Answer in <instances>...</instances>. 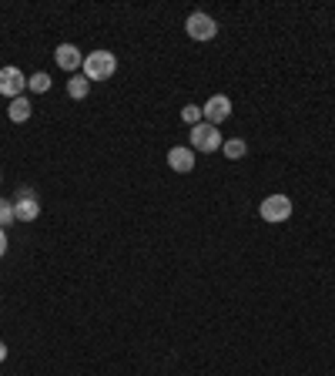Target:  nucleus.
<instances>
[{"mask_svg":"<svg viewBox=\"0 0 335 376\" xmlns=\"http://www.w3.org/2000/svg\"><path fill=\"white\" fill-rule=\"evenodd\" d=\"M81 71H84L88 81H108V77H114V71H117V57H114L111 51H91V54L84 57Z\"/></svg>","mask_w":335,"mask_h":376,"instance_id":"obj_1","label":"nucleus"},{"mask_svg":"<svg viewBox=\"0 0 335 376\" xmlns=\"http://www.w3.org/2000/svg\"><path fill=\"white\" fill-rule=\"evenodd\" d=\"M222 132L215 128V125H208V121H202V125H195L191 128V151H202V155H215V151L222 148Z\"/></svg>","mask_w":335,"mask_h":376,"instance_id":"obj_2","label":"nucleus"},{"mask_svg":"<svg viewBox=\"0 0 335 376\" xmlns=\"http://www.w3.org/2000/svg\"><path fill=\"white\" fill-rule=\"evenodd\" d=\"M259 215L265 222H272V226H281V222L292 219V198L288 195H268L259 205Z\"/></svg>","mask_w":335,"mask_h":376,"instance_id":"obj_3","label":"nucleus"},{"mask_svg":"<svg viewBox=\"0 0 335 376\" xmlns=\"http://www.w3.org/2000/svg\"><path fill=\"white\" fill-rule=\"evenodd\" d=\"M185 31H188V38H191V40H215V38H218V24H215V17L205 14V10L188 14Z\"/></svg>","mask_w":335,"mask_h":376,"instance_id":"obj_4","label":"nucleus"},{"mask_svg":"<svg viewBox=\"0 0 335 376\" xmlns=\"http://www.w3.org/2000/svg\"><path fill=\"white\" fill-rule=\"evenodd\" d=\"M24 91H27V77L20 75V68L14 64L0 68V94L14 101V97H24Z\"/></svg>","mask_w":335,"mask_h":376,"instance_id":"obj_5","label":"nucleus"},{"mask_svg":"<svg viewBox=\"0 0 335 376\" xmlns=\"http://www.w3.org/2000/svg\"><path fill=\"white\" fill-rule=\"evenodd\" d=\"M14 215H17V222H34L40 215V202L31 188H20L17 191V198H14Z\"/></svg>","mask_w":335,"mask_h":376,"instance_id":"obj_6","label":"nucleus"},{"mask_svg":"<svg viewBox=\"0 0 335 376\" xmlns=\"http://www.w3.org/2000/svg\"><path fill=\"white\" fill-rule=\"evenodd\" d=\"M202 111H205V121L208 125H222V121H228L231 118V101L224 97V94H211L205 104H202Z\"/></svg>","mask_w":335,"mask_h":376,"instance_id":"obj_7","label":"nucleus"},{"mask_svg":"<svg viewBox=\"0 0 335 376\" xmlns=\"http://www.w3.org/2000/svg\"><path fill=\"white\" fill-rule=\"evenodd\" d=\"M168 169L178 171V175H188V171H195V151L188 148V145H178V148L168 151Z\"/></svg>","mask_w":335,"mask_h":376,"instance_id":"obj_8","label":"nucleus"},{"mask_svg":"<svg viewBox=\"0 0 335 376\" xmlns=\"http://www.w3.org/2000/svg\"><path fill=\"white\" fill-rule=\"evenodd\" d=\"M54 61H57V68H64V71H77L84 64V54L77 51L74 44H57Z\"/></svg>","mask_w":335,"mask_h":376,"instance_id":"obj_9","label":"nucleus"},{"mask_svg":"<svg viewBox=\"0 0 335 376\" xmlns=\"http://www.w3.org/2000/svg\"><path fill=\"white\" fill-rule=\"evenodd\" d=\"M31 114H34V104H31L27 97H14V101H10V108H7V118H10L14 125H24Z\"/></svg>","mask_w":335,"mask_h":376,"instance_id":"obj_10","label":"nucleus"},{"mask_svg":"<svg viewBox=\"0 0 335 376\" xmlns=\"http://www.w3.org/2000/svg\"><path fill=\"white\" fill-rule=\"evenodd\" d=\"M222 155L228 158V162H242L245 155H248V145H245L242 138H228L222 145Z\"/></svg>","mask_w":335,"mask_h":376,"instance_id":"obj_11","label":"nucleus"},{"mask_svg":"<svg viewBox=\"0 0 335 376\" xmlns=\"http://www.w3.org/2000/svg\"><path fill=\"white\" fill-rule=\"evenodd\" d=\"M88 91H91V81H88L84 75H74L71 81H67V94H71L74 101H84V97H88Z\"/></svg>","mask_w":335,"mask_h":376,"instance_id":"obj_12","label":"nucleus"},{"mask_svg":"<svg viewBox=\"0 0 335 376\" xmlns=\"http://www.w3.org/2000/svg\"><path fill=\"white\" fill-rule=\"evenodd\" d=\"M27 91L47 94V91H51V75H47V71H38V75H31V77H27Z\"/></svg>","mask_w":335,"mask_h":376,"instance_id":"obj_13","label":"nucleus"},{"mask_svg":"<svg viewBox=\"0 0 335 376\" xmlns=\"http://www.w3.org/2000/svg\"><path fill=\"white\" fill-rule=\"evenodd\" d=\"M17 222V215H14V202H7L3 195H0V228H10Z\"/></svg>","mask_w":335,"mask_h":376,"instance_id":"obj_14","label":"nucleus"},{"mask_svg":"<svg viewBox=\"0 0 335 376\" xmlns=\"http://www.w3.org/2000/svg\"><path fill=\"white\" fill-rule=\"evenodd\" d=\"M202 118H205L202 104H185V108H181V121L191 125V128H195V125H202Z\"/></svg>","mask_w":335,"mask_h":376,"instance_id":"obj_15","label":"nucleus"},{"mask_svg":"<svg viewBox=\"0 0 335 376\" xmlns=\"http://www.w3.org/2000/svg\"><path fill=\"white\" fill-rule=\"evenodd\" d=\"M7 256V228H0V259Z\"/></svg>","mask_w":335,"mask_h":376,"instance_id":"obj_16","label":"nucleus"},{"mask_svg":"<svg viewBox=\"0 0 335 376\" xmlns=\"http://www.w3.org/2000/svg\"><path fill=\"white\" fill-rule=\"evenodd\" d=\"M3 359H7V346L0 343V363H3Z\"/></svg>","mask_w":335,"mask_h":376,"instance_id":"obj_17","label":"nucleus"}]
</instances>
